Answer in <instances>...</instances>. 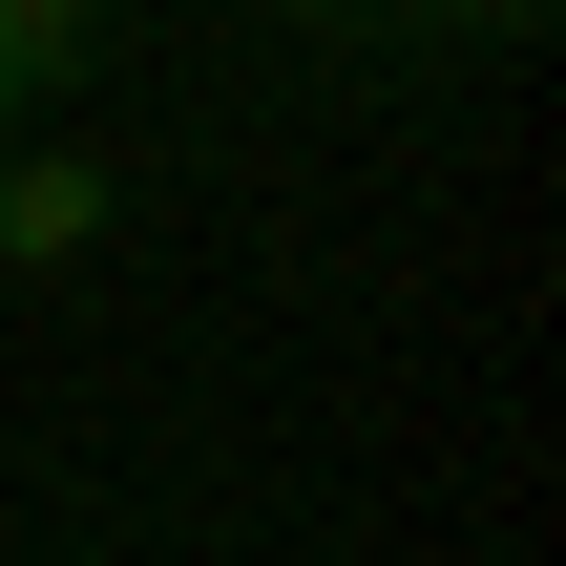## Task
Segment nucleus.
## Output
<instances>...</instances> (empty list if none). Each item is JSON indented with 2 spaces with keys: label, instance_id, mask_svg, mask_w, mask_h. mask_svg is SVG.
Wrapping results in <instances>:
<instances>
[{
  "label": "nucleus",
  "instance_id": "20e7f679",
  "mask_svg": "<svg viewBox=\"0 0 566 566\" xmlns=\"http://www.w3.org/2000/svg\"><path fill=\"white\" fill-rule=\"evenodd\" d=\"M462 21H525V0H462Z\"/></svg>",
  "mask_w": 566,
  "mask_h": 566
},
{
  "label": "nucleus",
  "instance_id": "f03ea898",
  "mask_svg": "<svg viewBox=\"0 0 566 566\" xmlns=\"http://www.w3.org/2000/svg\"><path fill=\"white\" fill-rule=\"evenodd\" d=\"M63 21H84V0H0V42H21V63H42V42H63Z\"/></svg>",
  "mask_w": 566,
  "mask_h": 566
},
{
  "label": "nucleus",
  "instance_id": "7ed1b4c3",
  "mask_svg": "<svg viewBox=\"0 0 566 566\" xmlns=\"http://www.w3.org/2000/svg\"><path fill=\"white\" fill-rule=\"evenodd\" d=\"M0 126H21V42H0Z\"/></svg>",
  "mask_w": 566,
  "mask_h": 566
},
{
  "label": "nucleus",
  "instance_id": "f257e3e1",
  "mask_svg": "<svg viewBox=\"0 0 566 566\" xmlns=\"http://www.w3.org/2000/svg\"><path fill=\"white\" fill-rule=\"evenodd\" d=\"M84 210H105L84 168H0V252H84Z\"/></svg>",
  "mask_w": 566,
  "mask_h": 566
}]
</instances>
